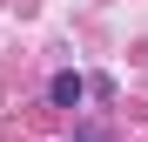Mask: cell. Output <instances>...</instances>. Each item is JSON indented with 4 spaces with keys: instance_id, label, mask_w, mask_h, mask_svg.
Returning <instances> with one entry per match:
<instances>
[{
    "instance_id": "cell-2",
    "label": "cell",
    "mask_w": 148,
    "mask_h": 142,
    "mask_svg": "<svg viewBox=\"0 0 148 142\" xmlns=\"http://www.w3.org/2000/svg\"><path fill=\"white\" fill-rule=\"evenodd\" d=\"M88 142H94V135H88Z\"/></svg>"
},
{
    "instance_id": "cell-1",
    "label": "cell",
    "mask_w": 148,
    "mask_h": 142,
    "mask_svg": "<svg viewBox=\"0 0 148 142\" xmlns=\"http://www.w3.org/2000/svg\"><path fill=\"white\" fill-rule=\"evenodd\" d=\"M47 102H54V108H81V102H88V81L74 75V68H61V75L47 81Z\"/></svg>"
}]
</instances>
